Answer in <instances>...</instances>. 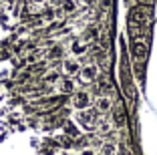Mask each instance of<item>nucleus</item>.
Masks as SVG:
<instances>
[{
	"mask_svg": "<svg viewBox=\"0 0 157 155\" xmlns=\"http://www.w3.org/2000/svg\"><path fill=\"white\" fill-rule=\"evenodd\" d=\"M87 42L83 41V38H77V41H73L71 42V52H73L75 56H83L85 52H87Z\"/></svg>",
	"mask_w": 157,
	"mask_h": 155,
	"instance_id": "nucleus-11",
	"label": "nucleus"
},
{
	"mask_svg": "<svg viewBox=\"0 0 157 155\" xmlns=\"http://www.w3.org/2000/svg\"><path fill=\"white\" fill-rule=\"evenodd\" d=\"M65 131H67V135H69V137H77V135H78L77 127H75L73 123H67V125H65Z\"/></svg>",
	"mask_w": 157,
	"mask_h": 155,
	"instance_id": "nucleus-18",
	"label": "nucleus"
},
{
	"mask_svg": "<svg viewBox=\"0 0 157 155\" xmlns=\"http://www.w3.org/2000/svg\"><path fill=\"white\" fill-rule=\"evenodd\" d=\"M97 37H101V34H99V28L97 26H89L87 30H85V34H83V41L89 42V41H95Z\"/></svg>",
	"mask_w": 157,
	"mask_h": 155,
	"instance_id": "nucleus-13",
	"label": "nucleus"
},
{
	"mask_svg": "<svg viewBox=\"0 0 157 155\" xmlns=\"http://www.w3.org/2000/svg\"><path fill=\"white\" fill-rule=\"evenodd\" d=\"M99 0H83V4H87V6H93V4H97Z\"/></svg>",
	"mask_w": 157,
	"mask_h": 155,
	"instance_id": "nucleus-24",
	"label": "nucleus"
},
{
	"mask_svg": "<svg viewBox=\"0 0 157 155\" xmlns=\"http://www.w3.org/2000/svg\"><path fill=\"white\" fill-rule=\"evenodd\" d=\"M60 4H63V0H48V6L52 8H60Z\"/></svg>",
	"mask_w": 157,
	"mask_h": 155,
	"instance_id": "nucleus-23",
	"label": "nucleus"
},
{
	"mask_svg": "<svg viewBox=\"0 0 157 155\" xmlns=\"http://www.w3.org/2000/svg\"><path fill=\"white\" fill-rule=\"evenodd\" d=\"M78 71H81V64H78L77 59H65L63 60V73L67 77H75Z\"/></svg>",
	"mask_w": 157,
	"mask_h": 155,
	"instance_id": "nucleus-9",
	"label": "nucleus"
},
{
	"mask_svg": "<svg viewBox=\"0 0 157 155\" xmlns=\"http://www.w3.org/2000/svg\"><path fill=\"white\" fill-rule=\"evenodd\" d=\"M95 111L97 113H111L113 111V101L109 95H99L95 101Z\"/></svg>",
	"mask_w": 157,
	"mask_h": 155,
	"instance_id": "nucleus-6",
	"label": "nucleus"
},
{
	"mask_svg": "<svg viewBox=\"0 0 157 155\" xmlns=\"http://www.w3.org/2000/svg\"><path fill=\"white\" fill-rule=\"evenodd\" d=\"M28 2H30V4H44L46 0H28Z\"/></svg>",
	"mask_w": 157,
	"mask_h": 155,
	"instance_id": "nucleus-26",
	"label": "nucleus"
},
{
	"mask_svg": "<svg viewBox=\"0 0 157 155\" xmlns=\"http://www.w3.org/2000/svg\"><path fill=\"white\" fill-rule=\"evenodd\" d=\"M60 79H63V77H60L56 71H51V73H46V75H44V81H46V83H51V85H56Z\"/></svg>",
	"mask_w": 157,
	"mask_h": 155,
	"instance_id": "nucleus-17",
	"label": "nucleus"
},
{
	"mask_svg": "<svg viewBox=\"0 0 157 155\" xmlns=\"http://www.w3.org/2000/svg\"><path fill=\"white\" fill-rule=\"evenodd\" d=\"M97 4H101L103 10H109V8H111V4H113V0H99Z\"/></svg>",
	"mask_w": 157,
	"mask_h": 155,
	"instance_id": "nucleus-22",
	"label": "nucleus"
},
{
	"mask_svg": "<svg viewBox=\"0 0 157 155\" xmlns=\"http://www.w3.org/2000/svg\"><path fill=\"white\" fill-rule=\"evenodd\" d=\"M81 155H95V151H93V149H83V153H81Z\"/></svg>",
	"mask_w": 157,
	"mask_h": 155,
	"instance_id": "nucleus-25",
	"label": "nucleus"
},
{
	"mask_svg": "<svg viewBox=\"0 0 157 155\" xmlns=\"http://www.w3.org/2000/svg\"><path fill=\"white\" fill-rule=\"evenodd\" d=\"M38 59H40V50H34V52H33V55H28V63H36V60Z\"/></svg>",
	"mask_w": 157,
	"mask_h": 155,
	"instance_id": "nucleus-21",
	"label": "nucleus"
},
{
	"mask_svg": "<svg viewBox=\"0 0 157 155\" xmlns=\"http://www.w3.org/2000/svg\"><path fill=\"white\" fill-rule=\"evenodd\" d=\"M78 77L83 83H95L99 79V67L97 64H85L78 71Z\"/></svg>",
	"mask_w": 157,
	"mask_h": 155,
	"instance_id": "nucleus-3",
	"label": "nucleus"
},
{
	"mask_svg": "<svg viewBox=\"0 0 157 155\" xmlns=\"http://www.w3.org/2000/svg\"><path fill=\"white\" fill-rule=\"evenodd\" d=\"M101 153L103 155H117V143H109V141H107V143H103V145H101Z\"/></svg>",
	"mask_w": 157,
	"mask_h": 155,
	"instance_id": "nucleus-16",
	"label": "nucleus"
},
{
	"mask_svg": "<svg viewBox=\"0 0 157 155\" xmlns=\"http://www.w3.org/2000/svg\"><path fill=\"white\" fill-rule=\"evenodd\" d=\"M147 52H149L147 42H143V41H133V45H131V59H133L135 64H143L145 59H147Z\"/></svg>",
	"mask_w": 157,
	"mask_h": 155,
	"instance_id": "nucleus-1",
	"label": "nucleus"
},
{
	"mask_svg": "<svg viewBox=\"0 0 157 155\" xmlns=\"http://www.w3.org/2000/svg\"><path fill=\"white\" fill-rule=\"evenodd\" d=\"M97 129L101 135H109V133H113V123H111V119H105V117H99L97 119Z\"/></svg>",
	"mask_w": 157,
	"mask_h": 155,
	"instance_id": "nucleus-10",
	"label": "nucleus"
},
{
	"mask_svg": "<svg viewBox=\"0 0 157 155\" xmlns=\"http://www.w3.org/2000/svg\"><path fill=\"white\" fill-rule=\"evenodd\" d=\"M151 20V14L143 12V8H135L133 12L129 14V26H143Z\"/></svg>",
	"mask_w": 157,
	"mask_h": 155,
	"instance_id": "nucleus-4",
	"label": "nucleus"
},
{
	"mask_svg": "<svg viewBox=\"0 0 157 155\" xmlns=\"http://www.w3.org/2000/svg\"><path fill=\"white\" fill-rule=\"evenodd\" d=\"M111 123L115 127H123L125 125V113L121 107H113V115H111Z\"/></svg>",
	"mask_w": 157,
	"mask_h": 155,
	"instance_id": "nucleus-12",
	"label": "nucleus"
},
{
	"mask_svg": "<svg viewBox=\"0 0 157 155\" xmlns=\"http://www.w3.org/2000/svg\"><path fill=\"white\" fill-rule=\"evenodd\" d=\"M63 46H52L51 50H48V55H46V59L48 60H59V59H63Z\"/></svg>",
	"mask_w": 157,
	"mask_h": 155,
	"instance_id": "nucleus-14",
	"label": "nucleus"
},
{
	"mask_svg": "<svg viewBox=\"0 0 157 155\" xmlns=\"http://www.w3.org/2000/svg\"><path fill=\"white\" fill-rule=\"evenodd\" d=\"M71 105H73L77 111H87L89 107H91V95H89L87 91H78V93H75L73 99H71Z\"/></svg>",
	"mask_w": 157,
	"mask_h": 155,
	"instance_id": "nucleus-2",
	"label": "nucleus"
},
{
	"mask_svg": "<svg viewBox=\"0 0 157 155\" xmlns=\"http://www.w3.org/2000/svg\"><path fill=\"white\" fill-rule=\"evenodd\" d=\"M60 8H63L65 14H73V12H77V2H75V0H63Z\"/></svg>",
	"mask_w": 157,
	"mask_h": 155,
	"instance_id": "nucleus-15",
	"label": "nucleus"
},
{
	"mask_svg": "<svg viewBox=\"0 0 157 155\" xmlns=\"http://www.w3.org/2000/svg\"><path fill=\"white\" fill-rule=\"evenodd\" d=\"M91 50H93V56H95V64L97 67H107L109 64V55H107V50L101 45H93Z\"/></svg>",
	"mask_w": 157,
	"mask_h": 155,
	"instance_id": "nucleus-7",
	"label": "nucleus"
},
{
	"mask_svg": "<svg viewBox=\"0 0 157 155\" xmlns=\"http://www.w3.org/2000/svg\"><path fill=\"white\" fill-rule=\"evenodd\" d=\"M44 18H46V22H52V20L56 18V16H55V8H52V6H48V8L44 10Z\"/></svg>",
	"mask_w": 157,
	"mask_h": 155,
	"instance_id": "nucleus-19",
	"label": "nucleus"
},
{
	"mask_svg": "<svg viewBox=\"0 0 157 155\" xmlns=\"http://www.w3.org/2000/svg\"><path fill=\"white\" fill-rule=\"evenodd\" d=\"M95 111H78V123L83 125L85 129H89V131H91V129H95L97 127V119L99 117H95Z\"/></svg>",
	"mask_w": 157,
	"mask_h": 155,
	"instance_id": "nucleus-5",
	"label": "nucleus"
},
{
	"mask_svg": "<svg viewBox=\"0 0 157 155\" xmlns=\"http://www.w3.org/2000/svg\"><path fill=\"white\" fill-rule=\"evenodd\" d=\"M97 155H103V153H97Z\"/></svg>",
	"mask_w": 157,
	"mask_h": 155,
	"instance_id": "nucleus-27",
	"label": "nucleus"
},
{
	"mask_svg": "<svg viewBox=\"0 0 157 155\" xmlns=\"http://www.w3.org/2000/svg\"><path fill=\"white\" fill-rule=\"evenodd\" d=\"M56 85H59V91L63 93V95H75V93H77V85H75V81L71 77L60 79Z\"/></svg>",
	"mask_w": 157,
	"mask_h": 155,
	"instance_id": "nucleus-8",
	"label": "nucleus"
},
{
	"mask_svg": "<svg viewBox=\"0 0 157 155\" xmlns=\"http://www.w3.org/2000/svg\"><path fill=\"white\" fill-rule=\"evenodd\" d=\"M117 155H133V151H131L129 145H119L117 147Z\"/></svg>",
	"mask_w": 157,
	"mask_h": 155,
	"instance_id": "nucleus-20",
	"label": "nucleus"
}]
</instances>
